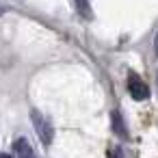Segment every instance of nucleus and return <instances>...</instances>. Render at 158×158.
<instances>
[{"mask_svg": "<svg viewBox=\"0 0 158 158\" xmlns=\"http://www.w3.org/2000/svg\"><path fill=\"white\" fill-rule=\"evenodd\" d=\"M110 117H113V130H115V134H119L121 139H128V130H126V123H123L121 113H117V110H115Z\"/></svg>", "mask_w": 158, "mask_h": 158, "instance_id": "nucleus-4", "label": "nucleus"}, {"mask_svg": "<svg viewBox=\"0 0 158 158\" xmlns=\"http://www.w3.org/2000/svg\"><path fill=\"white\" fill-rule=\"evenodd\" d=\"M108 158H123V149H121L119 145L110 147V149H108Z\"/></svg>", "mask_w": 158, "mask_h": 158, "instance_id": "nucleus-6", "label": "nucleus"}, {"mask_svg": "<svg viewBox=\"0 0 158 158\" xmlns=\"http://www.w3.org/2000/svg\"><path fill=\"white\" fill-rule=\"evenodd\" d=\"M128 93H130V98L136 100V102H143V100L149 98V87L145 85V80H143L136 72H130V74H128Z\"/></svg>", "mask_w": 158, "mask_h": 158, "instance_id": "nucleus-2", "label": "nucleus"}, {"mask_svg": "<svg viewBox=\"0 0 158 158\" xmlns=\"http://www.w3.org/2000/svg\"><path fill=\"white\" fill-rule=\"evenodd\" d=\"M5 11H7L5 7H0V15H5Z\"/></svg>", "mask_w": 158, "mask_h": 158, "instance_id": "nucleus-9", "label": "nucleus"}, {"mask_svg": "<svg viewBox=\"0 0 158 158\" xmlns=\"http://www.w3.org/2000/svg\"><path fill=\"white\" fill-rule=\"evenodd\" d=\"M154 50H156V56H158V33H156V37H154Z\"/></svg>", "mask_w": 158, "mask_h": 158, "instance_id": "nucleus-7", "label": "nucleus"}, {"mask_svg": "<svg viewBox=\"0 0 158 158\" xmlns=\"http://www.w3.org/2000/svg\"><path fill=\"white\" fill-rule=\"evenodd\" d=\"M74 2H76L78 13H80L85 20H93V9H91V2H89V0H74Z\"/></svg>", "mask_w": 158, "mask_h": 158, "instance_id": "nucleus-5", "label": "nucleus"}, {"mask_svg": "<svg viewBox=\"0 0 158 158\" xmlns=\"http://www.w3.org/2000/svg\"><path fill=\"white\" fill-rule=\"evenodd\" d=\"M0 158H13L11 154H7V152H0Z\"/></svg>", "mask_w": 158, "mask_h": 158, "instance_id": "nucleus-8", "label": "nucleus"}, {"mask_svg": "<svg viewBox=\"0 0 158 158\" xmlns=\"http://www.w3.org/2000/svg\"><path fill=\"white\" fill-rule=\"evenodd\" d=\"M156 85H158V72H156Z\"/></svg>", "mask_w": 158, "mask_h": 158, "instance_id": "nucleus-10", "label": "nucleus"}, {"mask_svg": "<svg viewBox=\"0 0 158 158\" xmlns=\"http://www.w3.org/2000/svg\"><path fill=\"white\" fill-rule=\"evenodd\" d=\"M31 121H33V126H35V130H37V136H39L41 143L48 147V145L52 143V139H54V128H52L50 119L44 117L37 108H31Z\"/></svg>", "mask_w": 158, "mask_h": 158, "instance_id": "nucleus-1", "label": "nucleus"}, {"mask_svg": "<svg viewBox=\"0 0 158 158\" xmlns=\"http://www.w3.org/2000/svg\"><path fill=\"white\" fill-rule=\"evenodd\" d=\"M13 149H15V158H37L35 149L31 147V143L24 136H20V139L13 141Z\"/></svg>", "mask_w": 158, "mask_h": 158, "instance_id": "nucleus-3", "label": "nucleus"}]
</instances>
